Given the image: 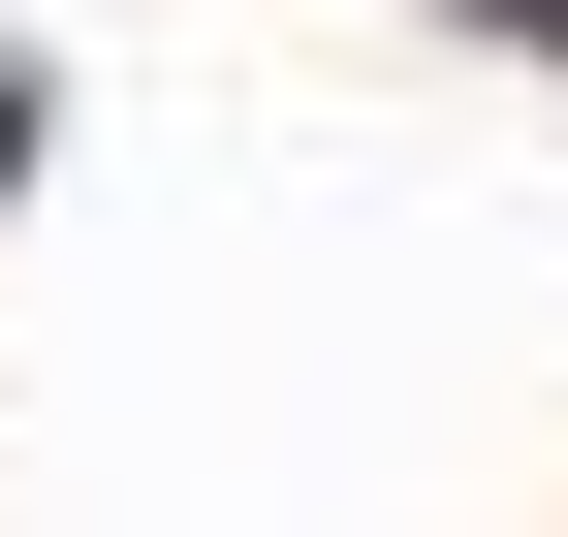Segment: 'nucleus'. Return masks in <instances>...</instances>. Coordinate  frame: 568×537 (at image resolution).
<instances>
[{
  "label": "nucleus",
  "mask_w": 568,
  "mask_h": 537,
  "mask_svg": "<svg viewBox=\"0 0 568 537\" xmlns=\"http://www.w3.org/2000/svg\"><path fill=\"white\" fill-rule=\"evenodd\" d=\"M0 159H32V126H0Z\"/></svg>",
  "instance_id": "obj_1"
}]
</instances>
